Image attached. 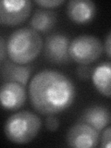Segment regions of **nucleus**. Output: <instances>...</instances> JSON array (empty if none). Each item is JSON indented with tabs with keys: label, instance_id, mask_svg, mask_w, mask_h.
I'll use <instances>...</instances> for the list:
<instances>
[{
	"label": "nucleus",
	"instance_id": "1",
	"mask_svg": "<svg viewBox=\"0 0 111 148\" xmlns=\"http://www.w3.org/2000/svg\"><path fill=\"white\" fill-rule=\"evenodd\" d=\"M32 106L43 115H55L68 109L73 103L76 89L63 73L45 69L32 77L29 86Z\"/></svg>",
	"mask_w": 111,
	"mask_h": 148
},
{
	"label": "nucleus",
	"instance_id": "2",
	"mask_svg": "<svg viewBox=\"0 0 111 148\" xmlns=\"http://www.w3.org/2000/svg\"><path fill=\"white\" fill-rule=\"evenodd\" d=\"M43 48L40 34L32 28H21L13 32L7 43L8 57L18 64H28L34 60Z\"/></svg>",
	"mask_w": 111,
	"mask_h": 148
},
{
	"label": "nucleus",
	"instance_id": "3",
	"mask_svg": "<svg viewBox=\"0 0 111 148\" xmlns=\"http://www.w3.org/2000/svg\"><path fill=\"white\" fill-rule=\"evenodd\" d=\"M42 127L41 119L30 111H21L9 117L5 123V135L9 141L24 145L30 143Z\"/></svg>",
	"mask_w": 111,
	"mask_h": 148
},
{
	"label": "nucleus",
	"instance_id": "4",
	"mask_svg": "<svg viewBox=\"0 0 111 148\" xmlns=\"http://www.w3.org/2000/svg\"><path fill=\"white\" fill-rule=\"evenodd\" d=\"M104 51L102 42L94 35L82 34L72 40L69 45L71 59L81 65L96 61Z\"/></svg>",
	"mask_w": 111,
	"mask_h": 148
},
{
	"label": "nucleus",
	"instance_id": "5",
	"mask_svg": "<svg viewBox=\"0 0 111 148\" xmlns=\"http://www.w3.org/2000/svg\"><path fill=\"white\" fill-rule=\"evenodd\" d=\"M32 11L28 0H0V24L16 26L25 21Z\"/></svg>",
	"mask_w": 111,
	"mask_h": 148
},
{
	"label": "nucleus",
	"instance_id": "6",
	"mask_svg": "<svg viewBox=\"0 0 111 148\" xmlns=\"http://www.w3.org/2000/svg\"><path fill=\"white\" fill-rule=\"evenodd\" d=\"M66 141L74 148H92L99 142V132L84 122H79L69 130Z\"/></svg>",
	"mask_w": 111,
	"mask_h": 148
},
{
	"label": "nucleus",
	"instance_id": "7",
	"mask_svg": "<svg viewBox=\"0 0 111 148\" xmlns=\"http://www.w3.org/2000/svg\"><path fill=\"white\" fill-rule=\"evenodd\" d=\"M69 39L66 35L54 34L46 38L45 55L50 62L55 64H67L71 61L69 54Z\"/></svg>",
	"mask_w": 111,
	"mask_h": 148
},
{
	"label": "nucleus",
	"instance_id": "8",
	"mask_svg": "<svg viewBox=\"0 0 111 148\" xmlns=\"http://www.w3.org/2000/svg\"><path fill=\"white\" fill-rule=\"evenodd\" d=\"M26 101L25 86L15 82H6L0 86V106L8 110L18 109Z\"/></svg>",
	"mask_w": 111,
	"mask_h": 148
},
{
	"label": "nucleus",
	"instance_id": "9",
	"mask_svg": "<svg viewBox=\"0 0 111 148\" xmlns=\"http://www.w3.org/2000/svg\"><path fill=\"white\" fill-rule=\"evenodd\" d=\"M95 5L90 0H71L67 6V14L77 24H85L95 15Z\"/></svg>",
	"mask_w": 111,
	"mask_h": 148
},
{
	"label": "nucleus",
	"instance_id": "10",
	"mask_svg": "<svg viewBox=\"0 0 111 148\" xmlns=\"http://www.w3.org/2000/svg\"><path fill=\"white\" fill-rule=\"evenodd\" d=\"M109 110L100 106H94L86 108L81 117L80 121L90 125L97 132H101L110 123Z\"/></svg>",
	"mask_w": 111,
	"mask_h": 148
},
{
	"label": "nucleus",
	"instance_id": "11",
	"mask_svg": "<svg viewBox=\"0 0 111 148\" xmlns=\"http://www.w3.org/2000/svg\"><path fill=\"white\" fill-rule=\"evenodd\" d=\"M32 69L30 66L8 61L2 67V79L6 82H15L25 86L29 81Z\"/></svg>",
	"mask_w": 111,
	"mask_h": 148
},
{
	"label": "nucleus",
	"instance_id": "12",
	"mask_svg": "<svg viewBox=\"0 0 111 148\" xmlns=\"http://www.w3.org/2000/svg\"><path fill=\"white\" fill-rule=\"evenodd\" d=\"M111 64L104 62L97 66L92 72V80L96 90L106 97L111 95Z\"/></svg>",
	"mask_w": 111,
	"mask_h": 148
},
{
	"label": "nucleus",
	"instance_id": "13",
	"mask_svg": "<svg viewBox=\"0 0 111 148\" xmlns=\"http://www.w3.org/2000/svg\"><path fill=\"white\" fill-rule=\"evenodd\" d=\"M57 23V14L47 9H37L32 15L30 25L37 32H46L52 30Z\"/></svg>",
	"mask_w": 111,
	"mask_h": 148
},
{
	"label": "nucleus",
	"instance_id": "14",
	"mask_svg": "<svg viewBox=\"0 0 111 148\" xmlns=\"http://www.w3.org/2000/svg\"><path fill=\"white\" fill-rule=\"evenodd\" d=\"M35 3L42 8H51L60 6V5L65 3V1L64 0H36Z\"/></svg>",
	"mask_w": 111,
	"mask_h": 148
},
{
	"label": "nucleus",
	"instance_id": "15",
	"mask_svg": "<svg viewBox=\"0 0 111 148\" xmlns=\"http://www.w3.org/2000/svg\"><path fill=\"white\" fill-rule=\"evenodd\" d=\"M45 126L51 132H56L59 128V120L54 115H48L45 119Z\"/></svg>",
	"mask_w": 111,
	"mask_h": 148
},
{
	"label": "nucleus",
	"instance_id": "16",
	"mask_svg": "<svg viewBox=\"0 0 111 148\" xmlns=\"http://www.w3.org/2000/svg\"><path fill=\"white\" fill-rule=\"evenodd\" d=\"M111 130L109 126H106V128L104 130V132L102 134V140H101V147L103 148H110L111 146Z\"/></svg>",
	"mask_w": 111,
	"mask_h": 148
},
{
	"label": "nucleus",
	"instance_id": "17",
	"mask_svg": "<svg viewBox=\"0 0 111 148\" xmlns=\"http://www.w3.org/2000/svg\"><path fill=\"white\" fill-rule=\"evenodd\" d=\"M77 73H78V76L81 79L86 80V79H88L90 76V68H88L86 65H81V66L78 68Z\"/></svg>",
	"mask_w": 111,
	"mask_h": 148
},
{
	"label": "nucleus",
	"instance_id": "18",
	"mask_svg": "<svg viewBox=\"0 0 111 148\" xmlns=\"http://www.w3.org/2000/svg\"><path fill=\"white\" fill-rule=\"evenodd\" d=\"M8 53L7 49V43L3 37L0 36V62L6 58V56Z\"/></svg>",
	"mask_w": 111,
	"mask_h": 148
},
{
	"label": "nucleus",
	"instance_id": "19",
	"mask_svg": "<svg viewBox=\"0 0 111 148\" xmlns=\"http://www.w3.org/2000/svg\"><path fill=\"white\" fill-rule=\"evenodd\" d=\"M110 46H111V34L109 32V34H108V36H106V43H105V51L106 53V56H108V58H110Z\"/></svg>",
	"mask_w": 111,
	"mask_h": 148
}]
</instances>
